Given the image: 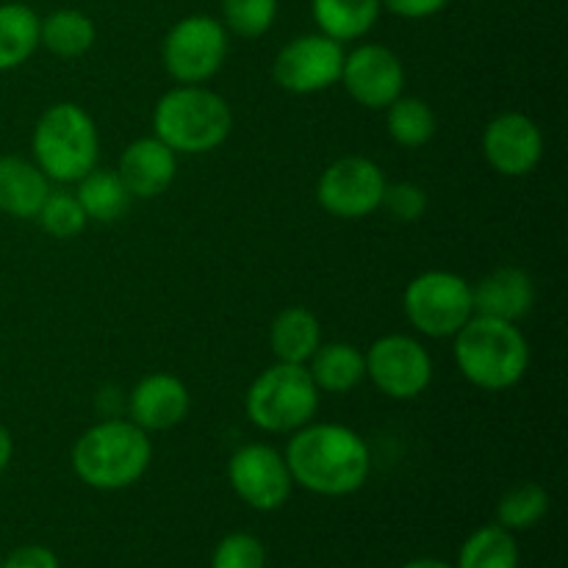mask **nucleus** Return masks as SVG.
<instances>
[{
    "label": "nucleus",
    "mask_w": 568,
    "mask_h": 568,
    "mask_svg": "<svg viewBox=\"0 0 568 568\" xmlns=\"http://www.w3.org/2000/svg\"><path fill=\"white\" fill-rule=\"evenodd\" d=\"M292 480L320 497H349L369 480V444L347 425L308 422L292 433L283 453Z\"/></svg>",
    "instance_id": "obj_1"
},
{
    "label": "nucleus",
    "mask_w": 568,
    "mask_h": 568,
    "mask_svg": "<svg viewBox=\"0 0 568 568\" xmlns=\"http://www.w3.org/2000/svg\"><path fill=\"white\" fill-rule=\"evenodd\" d=\"M70 460L89 488L120 491L142 480L153 460V444L131 419H103L72 444Z\"/></svg>",
    "instance_id": "obj_2"
},
{
    "label": "nucleus",
    "mask_w": 568,
    "mask_h": 568,
    "mask_svg": "<svg viewBox=\"0 0 568 568\" xmlns=\"http://www.w3.org/2000/svg\"><path fill=\"white\" fill-rule=\"evenodd\" d=\"M455 364L471 386L505 392L530 369V344L514 322L475 314L455 333Z\"/></svg>",
    "instance_id": "obj_3"
},
{
    "label": "nucleus",
    "mask_w": 568,
    "mask_h": 568,
    "mask_svg": "<svg viewBox=\"0 0 568 568\" xmlns=\"http://www.w3.org/2000/svg\"><path fill=\"white\" fill-rule=\"evenodd\" d=\"M155 136L172 153L203 155L227 142L233 131V111L222 94L200 83H181L155 103Z\"/></svg>",
    "instance_id": "obj_4"
},
{
    "label": "nucleus",
    "mask_w": 568,
    "mask_h": 568,
    "mask_svg": "<svg viewBox=\"0 0 568 568\" xmlns=\"http://www.w3.org/2000/svg\"><path fill=\"white\" fill-rule=\"evenodd\" d=\"M33 164L55 183H78L98 166L100 136L94 120L75 103H55L33 128Z\"/></svg>",
    "instance_id": "obj_5"
},
{
    "label": "nucleus",
    "mask_w": 568,
    "mask_h": 568,
    "mask_svg": "<svg viewBox=\"0 0 568 568\" xmlns=\"http://www.w3.org/2000/svg\"><path fill=\"white\" fill-rule=\"evenodd\" d=\"M322 392L311 381L308 366L272 364L247 388L244 410L247 419L264 433H294L314 422Z\"/></svg>",
    "instance_id": "obj_6"
},
{
    "label": "nucleus",
    "mask_w": 568,
    "mask_h": 568,
    "mask_svg": "<svg viewBox=\"0 0 568 568\" xmlns=\"http://www.w3.org/2000/svg\"><path fill=\"white\" fill-rule=\"evenodd\" d=\"M403 308L422 336L449 338L475 316L471 283L455 272H422L405 288Z\"/></svg>",
    "instance_id": "obj_7"
},
{
    "label": "nucleus",
    "mask_w": 568,
    "mask_h": 568,
    "mask_svg": "<svg viewBox=\"0 0 568 568\" xmlns=\"http://www.w3.org/2000/svg\"><path fill=\"white\" fill-rule=\"evenodd\" d=\"M161 59L178 83H205L222 70L227 59L225 26L209 14L183 17L164 37Z\"/></svg>",
    "instance_id": "obj_8"
},
{
    "label": "nucleus",
    "mask_w": 568,
    "mask_h": 568,
    "mask_svg": "<svg viewBox=\"0 0 568 568\" xmlns=\"http://www.w3.org/2000/svg\"><path fill=\"white\" fill-rule=\"evenodd\" d=\"M386 175L366 155H344L322 172L316 200L338 220H364L375 214L386 192Z\"/></svg>",
    "instance_id": "obj_9"
},
{
    "label": "nucleus",
    "mask_w": 568,
    "mask_h": 568,
    "mask_svg": "<svg viewBox=\"0 0 568 568\" xmlns=\"http://www.w3.org/2000/svg\"><path fill=\"white\" fill-rule=\"evenodd\" d=\"M366 377L386 397L416 399L433 383V358L414 336L388 333L366 353Z\"/></svg>",
    "instance_id": "obj_10"
},
{
    "label": "nucleus",
    "mask_w": 568,
    "mask_h": 568,
    "mask_svg": "<svg viewBox=\"0 0 568 568\" xmlns=\"http://www.w3.org/2000/svg\"><path fill=\"white\" fill-rule=\"evenodd\" d=\"M227 480L236 497L261 514L281 510L294 488L286 458L270 444L239 447L227 460Z\"/></svg>",
    "instance_id": "obj_11"
},
{
    "label": "nucleus",
    "mask_w": 568,
    "mask_h": 568,
    "mask_svg": "<svg viewBox=\"0 0 568 568\" xmlns=\"http://www.w3.org/2000/svg\"><path fill=\"white\" fill-rule=\"evenodd\" d=\"M344 48L325 33L294 37L281 48L272 64V75L281 89L292 94H316L342 81Z\"/></svg>",
    "instance_id": "obj_12"
},
{
    "label": "nucleus",
    "mask_w": 568,
    "mask_h": 568,
    "mask_svg": "<svg viewBox=\"0 0 568 568\" xmlns=\"http://www.w3.org/2000/svg\"><path fill=\"white\" fill-rule=\"evenodd\" d=\"M349 98L372 111H386L403 94L405 70L399 55L386 44H361L344 55L342 81Z\"/></svg>",
    "instance_id": "obj_13"
},
{
    "label": "nucleus",
    "mask_w": 568,
    "mask_h": 568,
    "mask_svg": "<svg viewBox=\"0 0 568 568\" xmlns=\"http://www.w3.org/2000/svg\"><path fill=\"white\" fill-rule=\"evenodd\" d=\"M486 161L505 178H525L541 164L544 133L521 111H505L494 116L483 131Z\"/></svg>",
    "instance_id": "obj_14"
},
{
    "label": "nucleus",
    "mask_w": 568,
    "mask_h": 568,
    "mask_svg": "<svg viewBox=\"0 0 568 568\" xmlns=\"http://www.w3.org/2000/svg\"><path fill=\"white\" fill-rule=\"evenodd\" d=\"M189 410H192V394H189L186 383L170 372L142 377L128 397L131 422L144 433L172 430L186 419Z\"/></svg>",
    "instance_id": "obj_15"
},
{
    "label": "nucleus",
    "mask_w": 568,
    "mask_h": 568,
    "mask_svg": "<svg viewBox=\"0 0 568 568\" xmlns=\"http://www.w3.org/2000/svg\"><path fill=\"white\" fill-rule=\"evenodd\" d=\"M471 303L477 316L503 322H519L536 305V283L519 266H499L471 286Z\"/></svg>",
    "instance_id": "obj_16"
},
{
    "label": "nucleus",
    "mask_w": 568,
    "mask_h": 568,
    "mask_svg": "<svg viewBox=\"0 0 568 568\" xmlns=\"http://www.w3.org/2000/svg\"><path fill=\"white\" fill-rule=\"evenodd\" d=\"M116 172H120L131 197H159L175 181L178 153H172L159 136L136 139L125 148Z\"/></svg>",
    "instance_id": "obj_17"
},
{
    "label": "nucleus",
    "mask_w": 568,
    "mask_h": 568,
    "mask_svg": "<svg viewBox=\"0 0 568 568\" xmlns=\"http://www.w3.org/2000/svg\"><path fill=\"white\" fill-rule=\"evenodd\" d=\"M50 194V181L33 161L20 155L0 159V211L14 220H37L44 197Z\"/></svg>",
    "instance_id": "obj_18"
},
{
    "label": "nucleus",
    "mask_w": 568,
    "mask_h": 568,
    "mask_svg": "<svg viewBox=\"0 0 568 568\" xmlns=\"http://www.w3.org/2000/svg\"><path fill=\"white\" fill-rule=\"evenodd\" d=\"M308 364L311 381L325 394L353 392L366 377V353L347 342L320 344Z\"/></svg>",
    "instance_id": "obj_19"
},
{
    "label": "nucleus",
    "mask_w": 568,
    "mask_h": 568,
    "mask_svg": "<svg viewBox=\"0 0 568 568\" xmlns=\"http://www.w3.org/2000/svg\"><path fill=\"white\" fill-rule=\"evenodd\" d=\"M270 344L277 361L305 366L322 344L320 320L314 316V311L303 308V305L283 308L272 322Z\"/></svg>",
    "instance_id": "obj_20"
},
{
    "label": "nucleus",
    "mask_w": 568,
    "mask_h": 568,
    "mask_svg": "<svg viewBox=\"0 0 568 568\" xmlns=\"http://www.w3.org/2000/svg\"><path fill=\"white\" fill-rule=\"evenodd\" d=\"M381 0H311L320 33L342 44L369 33L381 17Z\"/></svg>",
    "instance_id": "obj_21"
},
{
    "label": "nucleus",
    "mask_w": 568,
    "mask_h": 568,
    "mask_svg": "<svg viewBox=\"0 0 568 568\" xmlns=\"http://www.w3.org/2000/svg\"><path fill=\"white\" fill-rule=\"evenodd\" d=\"M75 197L87 220L94 222H116L133 200L128 186L122 183L120 172L98 170V166L78 181Z\"/></svg>",
    "instance_id": "obj_22"
},
{
    "label": "nucleus",
    "mask_w": 568,
    "mask_h": 568,
    "mask_svg": "<svg viewBox=\"0 0 568 568\" xmlns=\"http://www.w3.org/2000/svg\"><path fill=\"white\" fill-rule=\"evenodd\" d=\"M37 48V11L26 3H0V72L26 64Z\"/></svg>",
    "instance_id": "obj_23"
},
{
    "label": "nucleus",
    "mask_w": 568,
    "mask_h": 568,
    "mask_svg": "<svg viewBox=\"0 0 568 568\" xmlns=\"http://www.w3.org/2000/svg\"><path fill=\"white\" fill-rule=\"evenodd\" d=\"M94 22L83 11L59 9L50 11L44 20H39V44L61 59H75L83 55L94 44Z\"/></svg>",
    "instance_id": "obj_24"
},
{
    "label": "nucleus",
    "mask_w": 568,
    "mask_h": 568,
    "mask_svg": "<svg viewBox=\"0 0 568 568\" xmlns=\"http://www.w3.org/2000/svg\"><path fill=\"white\" fill-rule=\"evenodd\" d=\"M455 568H519V541L499 525L480 527L464 541Z\"/></svg>",
    "instance_id": "obj_25"
},
{
    "label": "nucleus",
    "mask_w": 568,
    "mask_h": 568,
    "mask_svg": "<svg viewBox=\"0 0 568 568\" xmlns=\"http://www.w3.org/2000/svg\"><path fill=\"white\" fill-rule=\"evenodd\" d=\"M386 128L388 136L399 148H425L436 136V114H433V109L422 98H403L399 94L386 109Z\"/></svg>",
    "instance_id": "obj_26"
},
{
    "label": "nucleus",
    "mask_w": 568,
    "mask_h": 568,
    "mask_svg": "<svg viewBox=\"0 0 568 568\" xmlns=\"http://www.w3.org/2000/svg\"><path fill=\"white\" fill-rule=\"evenodd\" d=\"M549 494L538 483H519L497 505V525L505 530H530L547 516Z\"/></svg>",
    "instance_id": "obj_27"
},
{
    "label": "nucleus",
    "mask_w": 568,
    "mask_h": 568,
    "mask_svg": "<svg viewBox=\"0 0 568 568\" xmlns=\"http://www.w3.org/2000/svg\"><path fill=\"white\" fill-rule=\"evenodd\" d=\"M225 31L242 39H258L275 26L277 0H222Z\"/></svg>",
    "instance_id": "obj_28"
},
{
    "label": "nucleus",
    "mask_w": 568,
    "mask_h": 568,
    "mask_svg": "<svg viewBox=\"0 0 568 568\" xmlns=\"http://www.w3.org/2000/svg\"><path fill=\"white\" fill-rule=\"evenodd\" d=\"M37 220L42 222L44 233L53 239H72L87 227V214H83L81 203L72 192H53L44 197L42 209H39Z\"/></svg>",
    "instance_id": "obj_29"
},
{
    "label": "nucleus",
    "mask_w": 568,
    "mask_h": 568,
    "mask_svg": "<svg viewBox=\"0 0 568 568\" xmlns=\"http://www.w3.org/2000/svg\"><path fill=\"white\" fill-rule=\"evenodd\" d=\"M211 568H266V549L250 532H231L216 544Z\"/></svg>",
    "instance_id": "obj_30"
},
{
    "label": "nucleus",
    "mask_w": 568,
    "mask_h": 568,
    "mask_svg": "<svg viewBox=\"0 0 568 568\" xmlns=\"http://www.w3.org/2000/svg\"><path fill=\"white\" fill-rule=\"evenodd\" d=\"M381 209H386L388 214L399 222H416V220H422L427 211V192L422 186H416V183H408V181L386 183Z\"/></svg>",
    "instance_id": "obj_31"
},
{
    "label": "nucleus",
    "mask_w": 568,
    "mask_h": 568,
    "mask_svg": "<svg viewBox=\"0 0 568 568\" xmlns=\"http://www.w3.org/2000/svg\"><path fill=\"white\" fill-rule=\"evenodd\" d=\"M0 568H61V564L48 547L28 544V547H20L11 555H6V558L0 560Z\"/></svg>",
    "instance_id": "obj_32"
},
{
    "label": "nucleus",
    "mask_w": 568,
    "mask_h": 568,
    "mask_svg": "<svg viewBox=\"0 0 568 568\" xmlns=\"http://www.w3.org/2000/svg\"><path fill=\"white\" fill-rule=\"evenodd\" d=\"M381 3L405 20H425V17L438 14L449 0H381Z\"/></svg>",
    "instance_id": "obj_33"
},
{
    "label": "nucleus",
    "mask_w": 568,
    "mask_h": 568,
    "mask_svg": "<svg viewBox=\"0 0 568 568\" xmlns=\"http://www.w3.org/2000/svg\"><path fill=\"white\" fill-rule=\"evenodd\" d=\"M11 458H14V438H11V433L0 425V475L9 469Z\"/></svg>",
    "instance_id": "obj_34"
},
{
    "label": "nucleus",
    "mask_w": 568,
    "mask_h": 568,
    "mask_svg": "<svg viewBox=\"0 0 568 568\" xmlns=\"http://www.w3.org/2000/svg\"><path fill=\"white\" fill-rule=\"evenodd\" d=\"M403 568H455V566L444 564V560H436V558H416L410 560V564H405Z\"/></svg>",
    "instance_id": "obj_35"
},
{
    "label": "nucleus",
    "mask_w": 568,
    "mask_h": 568,
    "mask_svg": "<svg viewBox=\"0 0 568 568\" xmlns=\"http://www.w3.org/2000/svg\"><path fill=\"white\" fill-rule=\"evenodd\" d=\"M0 560H3V555H0Z\"/></svg>",
    "instance_id": "obj_36"
}]
</instances>
